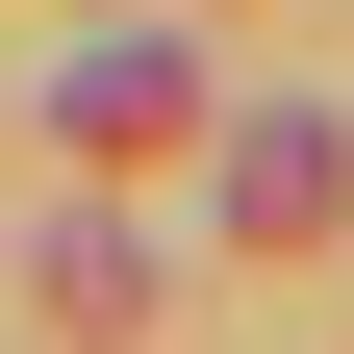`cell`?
I'll list each match as a JSON object with an SVG mask.
<instances>
[{
  "instance_id": "cell-2",
  "label": "cell",
  "mask_w": 354,
  "mask_h": 354,
  "mask_svg": "<svg viewBox=\"0 0 354 354\" xmlns=\"http://www.w3.org/2000/svg\"><path fill=\"white\" fill-rule=\"evenodd\" d=\"M51 127L76 152H177V127H203V51H177V26H102V51L51 76Z\"/></svg>"
},
{
  "instance_id": "cell-1",
  "label": "cell",
  "mask_w": 354,
  "mask_h": 354,
  "mask_svg": "<svg viewBox=\"0 0 354 354\" xmlns=\"http://www.w3.org/2000/svg\"><path fill=\"white\" fill-rule=\"evenodd\" d=\"M228 228H253V253H329V228H354V127H329V102H253V127H228Z\"/></svg>"
}]
</instances>
